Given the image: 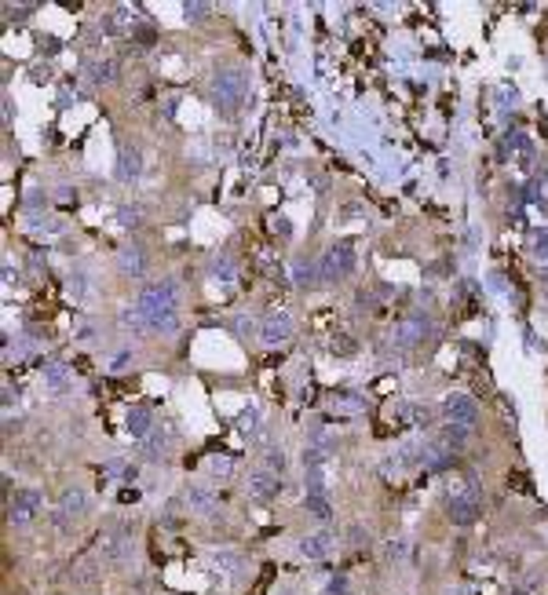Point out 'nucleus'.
<instances>
[{
	"instance_id": "423d86ee",
	"label": "nucleus",
	"mask_w": 548,
	"mask_h": 595,
	"mask_svg": "<svg viewBox=\"0 0 548 595\" xmlns=\"http://www.w3.org/2000/svg\"><path fill=\"white\" fill-rule=\"evenodd\" d=\"M88 508H92V497H88L81 486H70L66 493L59 497V508L52 511V522L55 526H66L70 519H81V515H88Z\"/></svg>"
},
{
	"instance_id": "f8f14e48",
	"label": "nucleus",
	"mask_w": 548,
	"mask_h": 595,
	"mask_svg": "<svg viewBox=\"0 0 548 595\" xmlns=\"http://www.w3.org/2000/svg\"><path fill=\"white\" fill-rule=\"evenodd\" d=\"M333 540H337V537L329 533V529H318V533H311V537L300 540V551L308 555V559H325L329 548H333Z\"/></svg>"
},
{
	"instance_id": "4be33fe9",
	"label": "nucleus",
	"mask_w": 548,
	"mask_h": 595,
	"mask_svg": "<svg viewBox=\"0 0 548 595\" xmlns=\"http://www.w3.org/2000/svg\"><path fill=\"white\" fill-rule=\"evenodd\" d=\"M282 468H285V453L271 449V453H267V471H282Z\"/></svg>"
},
{
	"instance_id": "20e7f679",
	"label": "nucleus",
	"mask_w": 548,
	"mask_h": 595,
	"mask_svg": "<svg viewBox=\"0 0 548 595\" xmlns=\"http://www.w3.org/2000/svg\"><path fill=\"white\" fill-rule=\"evenodd\" d=\"M431 332V321L424 310H413V314H406L402 321H395V329H391V340L399 343V347H417L424 336Z\"/></svg>"
},
{
	"instance_id": "393cba45",
	"label": "nucleus",
	"mask_w": 548,
	"mask_h": 595,
	"mask_svg": "<svg viewBox=\"0 0 548 595\" xmlns=\"http://www.w3.org/2000/svg\"><path fill=\"white\" fill-rule=\"evenodd\" d=\"M533 256H538V260H548V230L538 234V241H533Z\"/></svg>"
},
{
	"instance_id": "9d476101",
	"label": "nucleus",
	"mask_w": 548,
	"mask_h": 595,
	"mask_svg": "<svg viewBox=\"0 0 548 595\" xmlns=\"http://www.w3.org/2000/svg\"><path fill=\"white\" fill-rule=\"evenodd\" d=\"M464 438H468V428H461V424H446V428L435 435V449L442 453V457H453V453L464 446Z\"/></svg>"
},
{
	"instance_id": "aec40b11",
	"label": "nucleus",
	"mask_w": 548,
	"mask_h": 595,
	"mask_svg": "<svg viewBox=\"0 0 548 595\" xmlns=\"http://www.w3.org/2000/svg\"><path fill=\"white\" fill-rule=\"evenodd\" d=\"M48 387H52V395H62V391H66V372H62L59 366L48 369Z\"/></svg>"
},
{
	"instance_id": "2eb2a0df",
	"label": "nucleus",
	"mask_w": 548,
	"mask_h": 595,
	"mask_svg": "<svg viewBox=\"0 0 548 595\" xmlns=\"http://www.w3.org/2000/svg\"><path fill=\"white\" fill-rule=\"evenodd\" d=\"M187 504H190L194 511H201V515H209V511L216 508V500H212V493H209L205 486H190V489H187Z\"/></svg>"
},
{
	"instance_id": "ddd939ff",
	"label": "nucleus",
	"mask_w": 548,
	"mask_h": 595,
	"mask_svg": "<svg viewBox=\"0 0 548 595\" xmlns=\"http://www.w3.org/2000/svg\"><path fill=\"white\" fill-rule=\"evenodd\" d=\"M303 508H308V515H314L318 522H329V519H333V504H329L325 493H311V489H308V497H303Z\"/></svg>"
},
{
	"instance_id": "b1692460",
	"label": "nucleus",
	"mask_w": 548,
	"mask_h": 595,
	"mask_svg": "<svg viewBox=\"0 0 548 595\" xmlns=\"http://www.w3.org/2000/svg\"><path fill=\"white\" fill-rule=\"evenodd\" d=\"M351 351H355L351 336H337V340H333V355H351Z\"/></svg>"
},
{
	"instance_id": "5701e85b",
	"label": "nucleus",
	"mask_w": 548,
	"mask_h": 595,
	"mask_svg": "<svg viewBox=\"0 0 548 595\" xmlns=\"http://www.w3.org/2000/svg\"><path fill=\"white\" fill-rule=\"evenodd\" d=\"M209 11H212L209 4H187V8H183V15H187V19H194V22H201V15H209Z\"/></svg>"
},
{
	"instance_id": "a878e982",
	"label": "nucleus",
	"mask_w": 548,
	"mask_h": 595,
	"mask_svg": "<svg viewBox=\"0 0 548 595\" xmlns=\"http://www.w3.org/2000/svg\"><path fill=\"white\" fill-rule=\"evenodd\" d=\"M402 555H406V548L399 545V540H395V545H388V559H402Z\"/></svg>"
},
{
	"instance_id": "6ab92c4d",
	"label": "nucleus",
	"mask_w": 548,
	"mask_h": 595,
	"mask_svg": "<svg viewBox=\"0 0 548 595\" xmlns=\"http://www.w3.org/2000/svg\"><path fill=\"white\" fill-rule=\"evenodd\" d=\"M103 555H106V563H124V555H129V545H124L121 537H113V540H106Z\"/></svg>"
},
{
	"instance_id": "7ed1b4c3",
	"label": "nucleus",
	"mask_w": 548,
	"mask_h": 595,
	"mask_svg": "<svg viewBox=\"0 0 548 595\" xmlns=\"http://www.w3.org/2000/svg\"><path fill=\"white\" fill-rule=\"evenodd\" d=\"M355 270V241H337L329 245L325 260H322V281H340Z\"/></svg>"
},
{
	"instance_id": "6e6552de",
	"label": "nucleus",
	"mask_w": 548,
	"mask_h": 595,
	"mask_svg": "<svg viewBox=\"0 0 548 595\" xmlns=\"http://www.w3.org/2000/svg\"><path fill=\"white\" fill-rule=\"evenodd\" d=\"M439 409H442L446 420H450V424H461V428H471V424L479 420V409H475V402H471L468 395H446Z\"/></svg>"
},
{
	"instance_id": "0eeeda50",
	"label": "nucleus",
	"mask_w": 548,
	"mask_h": 595,
	"mask_svg": "<svg viewBox=\"0 0 548 595\" xmlns=\"http://www.w3.org/2000/svg\"><path fill=\"white\" fill-rule=\"evenodd\" d=\"M289 336H292V318L285 314V310H267V314L260 318V340L267 347L285 343Z\"/></svg>"
},
{
	"instance_id": "f3484780",
	"label": "nucleus",
	"mask_w": 548,
	"mask_h": 595,
	"mask_svg": "<svg viewBox=\"0 0 548 595\" xmlns=\"http://www.w3.org/2000/svg\"><path fill=\"white\" fill-rule=\"evenodd\" d=\"M150 428H154V417H150L147 409H132V413H129V431H132L135 438H147Z\"/></svg>"
},
{
	"instance_id": "1a4fd4ad",
	"label": "nucleus",
	"mask_w": 548,
	"mask_h": 595,
	"mask_svg": "<svg viewBox=\"0 0 548 595\" xmlns=\"http://www.w3.org/2000/svg\"><path fill=\"white\" fill-rule=\"evenodd\" d=\"M479 515H482V500H479L475 489H464V493H457L450 500V522L453 526H471Z\"/></svg>"
},
{
	"instance_id": "a211bd4d",
	"label": "nucleus",
	"mask_w": 548,
	"mask_h": 595,
	"mask_svg": "<svg viewBox=\"0 0 548 595\" xmlns=\"http://www.w3.org/2000/svg\"><path fill=\"white\" fill-rule=\"evenodd\" d=\"M113 70H117V62L103 59V62H92V66H88V77H92V84H103V81H113Z\"/></svg>"
},
{
	"instance_id": "4468645a",
	"label": "nucleus",
	"mask_w": 548,
	"mask_h": 595,
	"mask_svg": "<svg viewBox=\"0 0 548 595\" xmlns=\"http://www.w3.org/2000/svg\"><path fill=\"white\" fill-rule=\"evenodd\" d=\"M117 267H121V274L139 278V274L147 270V260H143V252H139V249H124V252L117 256Z\"/></svg>"
},
{
	"instance_id": "39448f33",
	"label": "nucleus",
	"mask_w": 548,
	"mask_h": 595,
	"mask_svg": "<svg viewBox=\"0 0 548 595\" xmlns=\"http://www.w3.org/2000/svg\"><path fill=\"white\" fill-rule=\"evenodd\" d=\"M41 508H44V500H41L37 489H19L15 497H8V522L26 526V522H33L37 515H41Z\"/></svg>"
},
{
	"instance_id": "f03ea898",
	"label": "nucleus",
	"mask_w": 548,
	"mask_h": 595,
	"mask_svg": "<svg viewBox=\"0 0 548 595\" xmlns=\"http://www.w3.org/2000/svg\"><path fill=\"white\" fill-rule=\"evenodd\" d=\"M249 95V77L245 70H223V73H216L212 77V99H216V106H223V110H238L241 102H245Z\"/></svg>"
},
{
	"instance_id": "f257e3e1",
	"label": "nucleus",
	"mask_w": 548,
	"mask_h": 595,
	"mask_svg": "<svg viewBox=\"0 0 548 595\" xmlns=\"http://www.w3.org/2000/svg\"><path fill=\"white\" fill-rule=\"evenodd\" d=\"M135 314L143 318V329L154 332H176L180 325V285L176 281H154L139 292Z\"/></svg>"
},
{
	"instance_id": "412c9836",
	"label": "nucleus",
	"mask_w": 548,
	"mask_h": 595,
	"mask_svg": "<svg viewBox=\"0 0 548 595\" xmlns=\"http://www.w3.org/2000/svg\"><path fill=\"white\" fill-rule=\"evenodd\" d=\"M212 274H216V278H234V263L227 260V256H220V260L212 263Z\"/></svg>"
},
{
	"instance_id": "dca6fc26",
	"label": "nucleus",
	"mask_w": 548,
	"mask_h": 595,
	"mask_svg": "<svg viewBox=\"0 0 548 595\" xmlns=\"http://www.w3.org/2000/svg\"><path fill=\"white\" fill-rule=\"evenodd\" d=\"M139 176V150H121V161H117V179L129 183V179Z\"/></svg>"
},
{
	"instance_id": "9b49d317",
	"label": "nucleus",
	"mask_w": 548,
	"mask_h": 595,
	"mask_svg": "<svg viewBox=\"0 0 548 595\" xmlns=\"http://www.w3.org/2000/svg\"><path fill=\"white\" fill-rule=\"evenodd\" d=\"M278 475L274 471H252L249 475V497H256V500H271L278 493Z\"/></svg>"
}]
</instances>
